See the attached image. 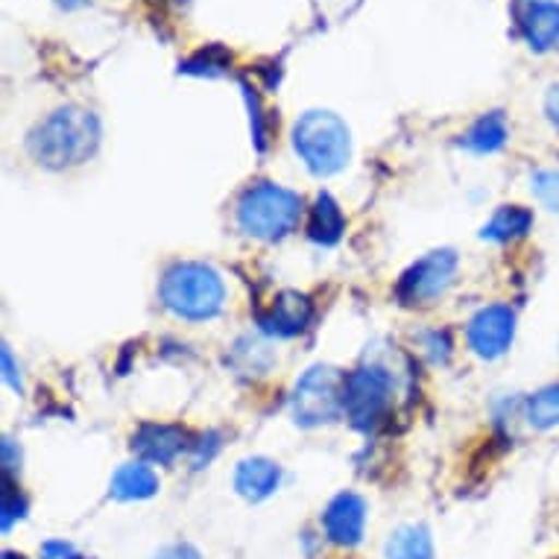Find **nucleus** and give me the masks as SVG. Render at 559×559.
<instances>
[{
    "label": "nucleus",
    "mask_w": 559,
    "mask_h": 559,
    "mask_svg": "<svg viewBox=\"0 0 559 559\" xmlns=\"http://www.w3.org/2000/svg\"><path fill=\"white\" fill-rule=\"evenodd\" d=\"M311 320V302L308 296L296 294V290H285L278 294L273 302V311L264 320V325L275 334H299Z\"/></svg>",
    "instance_id": "13"
},
{
    "label": "nucleus",
    "mask_w": 559,
    "mask_h": 559,
    "mask_svg": "<svg viewBox=\"0 0 559 559\" xmlns=\"http://www.w3.org/2000/svg\"><path fill=\"white\" fill-rule=\"evenodd\" d=\"M522 29L536 50H550L559 45V3L533 0L522 15Z\"/></svg>",
    "instance_id": "12"
},
{
    "label": "nucleus",
    "mask_w": 559,
    "mask_h": 559,
    "mask_svg": "<svg viewBox=\"0 0 559 559\" xmlns=\"http://www.w3.org/2000/svg\"><path fill=\"white\" fill-rule=\"evenodd\" d=\"M282 480V472L275 466L273 460L252 457L243 460L235 472V489L247 501H264L266 496H273L275 486Z\"/></svg>",
    "instance_id": "11"
},
{
    "label": "nucleus",
    "mask_w": 559,
    "mask_h": 559,
    "mask_svg": "<svg viewBox=\"0 0 559 559\" xmlns=\"http://www.w3.org/2000/svg\"><path fill=\"white\" fill-rule=\"evenodd\" d=\"M24 515V498L15 492V486L7 477V489H3V531H10L12 522Z\"/></svg>",
    "instance_id": "21"
},
{
    "label": "nucleus",
    "mask_w": 559,
    "mask_h": 559,
    "mask_svg": "<svg viewBox=\"0 0 559 559\" xmlns=\"http://www.w3.org/2000/svg\"><path fill=\"white\" fill-rule=\"evenodd\" d=\"M533 226V212L522 209V205H504L492 214V221L486 223L480 238L496 240V243H507V240L524 238Z\"/></svg>",
    "instance_id": "15"
},
{
    "label": "nucleus",
    "mask_w": 559,
    "mask_h": 559,
    "mask_svg": "<svg viewBox=\"0 0 559 559\" xmlns=\"http://www.w3.org/2000/svg\"><path fill=\"white\" fill-rule=\"evenodd\" d=\"M386 559H433L431 533L416 524L395 531L386 542Z\"/></svg>",
    "instance_id": "18"
},
{
    "label": "nucleus",
    "mask_w": 559,
    "mask_h": 559,
    "mask_svg": "<svg viewBox=\"0 0 559 559\" xmlns=\"http://www.w3.org/2000/svg\"><path fill=\"white\" fill-rule=\"evenodd\" d=\"M41 559H85L74 545L68 542H47L45 550H41Z\"/></svg>",
    "instance_id": "22"
},
{
    "label": "nucleus",
    "mask_w": 559,
    "mask_h": 559,
    "mask_svg": "<svg viewBox=\"0 0 559 559\" xmlns=\"http://www.w3.org/2000/svg\"><path fill=\"white\" fill-rule=\"evenodd\" d=\"M56 3H62L64 10H74V7H80V3H85V0H56Z\"/></svg>",
    "instance_id": "26"
},
{
    "label": "nucleus",
    "mask_w": 559,
    "mask_h": 559,
    "mask_svg": "<svg viewBox=\"0 0 559 559\" xmlns=\"http://www.w3.org/2000/svg\"><path fill=\"white\" fill-rule=\"evenodd\" d=\"M343 229H346V221H343L340 205L331 200L329 193H320L317 205L311 209V221H308V235H311V240H317L322 247H331V243H337Z\"/></svg>",
    "instance_id": "16"
},
{
    "label": "nucleus",
    "mask_w": 559,
    "mask_h": 559,
    "mask_svg": "<svg viewBox=\"0 0 559 559\" xmlns=\"http://www.w3.org/2000/svg\"><path fill=\"white\" fill-rule=\"evenodd\" d=\"M3 367H7V381H10L15 390H21V378L15 376V369H12V358H10V348H3Z\"/></svg>",
    "instance_id": "25"
},
{
    "label": "nucleus",
    "mask_w": 559,
    "mask_h": 559,
    "mask_svg": "<svg viewBox=\"0 0 559 559\" xmlns=\"http://www.w3.org/2000/svg\"><path fill=\"white\" fill-rule=\"evenodd\" d=\"M294 150L311 174H337L352 153L346 123L331 111H305L294 127Z\"/></svg>",
    "instance_id": "3"
},
{
    "label": "nucleus",
    "mask_w": 559,
    "mask_h": 559,
    "mask_svg": "<svg viewBox=\"0 0 559 559\" xmlns=\"http://www.w3.org/2000/svg\"><path fill=\"white\" fill-rule=\"evenodd\" d=\"M390 393H393V381L384 369L367 367L352 372L343 384V413L346 419L358 431L376 428L378 419L384 416L390 407Z\"/></svg>",
    "instance_id": "6"
},
{
    "label": "nucleus",
    "mask_w": 559,
    "mask_h": 559,
    "mask_svg": "<svg viewBox=\"0 0 559 559\" xmlns=\"http://www.w3.org/2000/svg\"><path fill=\"white\" fill-rule=\"evenodd\" d=\"M156 559H200V554L191 545H174V548L162 550Z\"/></svg>",
    "instance_id": "24"
},
{
    "label": "nucleus",
    "mask_w": 559,
    "mask_h": 559,
    "mask_svg": "<svg viewBox=\"0 0 559 559\" xmlns=\"http://www.w3.org/2000/svg\"><path fill=\"white\" fill-rule=\"evenodd\" d=\"M524 419L539 431L559 428V384H550L536 395H531L527 404H524Z\"/></svg>",
    "instance_id": "19"
},
{
    "label": "nucleus",
    "mask_w": 559,
    "mask_h": 559,
    "mask_svg": "<svg viewBox=\"0 0 559 559\" xmlns=\"http://www.w3.org/2000/svg\"><path fill=\"white\" fill-rule=\"evenodd\" d=\"M545 115H548L550 127L559 132V83L554 85L548 92V97H545Z\"/></svg>",
    "instance_id": "23"
},
{
    "label": "nucleus",
    "mask_w": 559,
    "mask_h": 559,
    "mask_svg": "<svg viewBox=\"0 0 559 559\" xmlns=\"http://www.w3.org/2000/svg\"><path fill=\"white\" fill-rule=\"evenodd\" d=\"M162 302L185 320H212L223 311L226 285L212 266L185 261L170 266L162 278Z\"/></svg>",
    "instance_id": "2"
},
{
    "label": "nucleus",
    "mask_w": 559,
    "mask_h": 559,
    "mask_svg": "<svg viewBox=\"0 0 559 559\" xmlns=\"http://www.w3.org/2000/svg\"><path fill=\"white\" fill-rule=\"evenodd\" d=\"M188 433L174 425H141V431L132 437V449L147 463H174L188 449Z\"/></svg>",
    "instance_id": "10"
},
{
    "label": "nucleus",
    "mask_w": 559,
    "mask_h": 559,
    "mask_svg": "<svg viewBox=\"0 0 559 559\" xmlns=\"http://www.w3.org/2000/svg\"><path fill=\"white\" fill-rule=\"evenodd\" d=\"M322 527L334 545L352 548L364 539V527H367V504L364 498L355 492H340L322 515Z\"/></svg>",
    "instance_id": "9"
},
{
    "label": "nucleus",
    "mask_w": 559,
    "mask_h": 559,
    "mask_svg": "<svg viewBox=\"0 0 559 559\" xmlns=\"http://www.w3.org/2000/svg\"><path fill=\"white\" fill-rule=\"evenodd\" d=\"M507 135H510V129H507L504 115L492 111V115H486L468 129L466 138H463V147L477 153V156H486V153H496V150L504 147Z\"/></svg>",
    "instance_id": "17"
},
{
    "label": "nucleus",
    "mask_w": 559,
    "mask_h": 559,
    "mask_svg": "<svg viewBox=\"0 0 559 559\" xmlns=\"http://www.w3.org/2000/svg\"><path fill=\"white\" fill-rule=\"evenodd\" d=\"M533 197L545 205L548 212H559V170H539L531 179Z\"/></svg>",
    "instance_id": "20"
},
{
    "label": "nucleus",
    "mask_w": 559,
    "mask_h": 559,
    "mask_svg": "<svg viewBox=\"0 0 559 559\" xmlns=\"http://www.w3.org/2000/svg\"><path fill=\"white\" fill-rule=\"evenodd\" d=\"M100 144V127L92 111L68 109L53 111L50 118L41 120L36 132L29 135V153L38 165L45 167H74L83 165Z\"/></svg>",
    "instance_id": "1"
},
{
    "label": "nucleus",
    "mask_w": 559,
    "mask_h": 559,
    "mask_svg": "<svg viewBox=\"0 0 559 559\" xmlns=\"http://www.w3.org/2000/svg\"><path fill=\"white\" fill-rule=\"evenodd\" d=\"M158 492V477L147 463H127L111 477V496L118 501H144Z\"/></svg>",
    "instance_id": "14"
},
{
    "label": "nucleus",
    "mask_w": 559,
    "mask_h": 559,
    "mask_svg": "<svg viewBox=\"0 0 559 559\" xmlns=\"http://www.w3.org/2000/svg\"><path fill=\"white\" fill-rule=\"evenodd\" d=\"M454 273H457V255L451 249L428 252L399 278L395 296L402 299V305H428L449 290Z\"/></svg>",
    "instance_id": "7"
},
{
    "label": "nucleus",
    "mask_w": 559,
    "mask_h": 559,
    "mask_svg": "<svg viewBox=\"0 0 559 559\" xmlns=\"http://www.w3.org/2000/svg\"><path fill=\"white\" fill-rule=\"evenodd\" d=\"M3 559H27V557H21V554H12V550H7V554H3Z\"/></svg>",
    "instance_id": "27"
},
{
    "label": "nucleus",
    "mask_w": 559,
    "mask_h": 559,
    "mask_svg": "<svg viewBox=\"0 0 559 559\" xmlns=\"http://www.w3.org/2000/svg\"><path fill=\"white\" fill-rule=\"evenodd\" d=\"M515 337V313L507 305H489L468 322V346L475 355L492 360L501 358Z\"/></svg>",
    "instance_id": "8"
},
{
    "label": "nucleus",
    "mask_w": 559,
    "mask_h": 559,
    "mask_svg": "<svg viewBox=\"0 0 559 559\" xmlns=\"http://www.w3.org/2000/svg\"><path fill=\"white\" fill-rule=\"evenodd\" d=\"M343 384L346 378L331 367H313L296 384L294 419L305 428L331 423L343 413Z\"/></svg>",
    "instance_id": "5"
},
{
    "label": "nucleus",
    "mask_w": 559,
    "mask_h": 559,
    "mask_svg": "<svg viewBox=\"0 0 559 559\" xmlns=\"http://www.w3.org/2000/svg\"><path fill=\"white\" fill-rule=\"evenodd\" d=\"M302 214V200L287 188L261 182L238 202V226L252 238L278 240L290 235Z\"/></svg>",
    "instance_id": "4"
}]
</instances>
